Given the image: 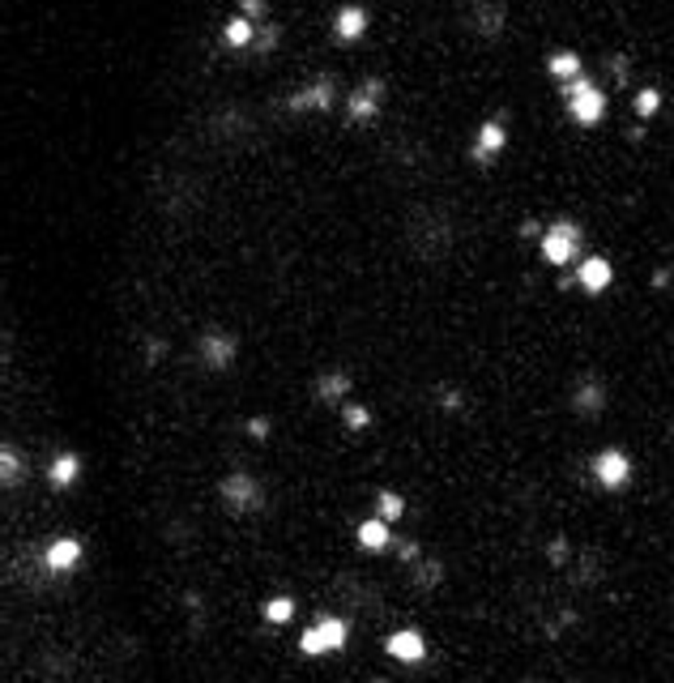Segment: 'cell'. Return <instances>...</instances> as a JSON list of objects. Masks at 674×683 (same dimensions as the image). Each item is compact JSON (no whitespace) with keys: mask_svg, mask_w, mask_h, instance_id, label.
<instances>
[{"mask_svg":"<svg viewBox=\"0 0 674 683\" xmlns=\"http://www.w3.org/2000/svg\"><path fill=\"white\" fill-rule=\"evenodd\" d=\"M559 98H563L568 116L577 120L580 129H594V124H602V116H606V95H602V86L589 81L585 73L572 78V81H563V86H559Z\"/></svg>","mask_w":674,"mask_h":683,"instance_id":"1","label":"cell"},{"mask_svg":"<svg viewBox=\"0 0 674 683\" xmlns=\"http://www.w3.org/2000/svg\"><path fill=\"white\" fill-rule=\"evenodd\" d=\"M350 641V628L342 615H316L308 628H304V637H299V654L304 658H325V654H342Z\"/></svg>","mask_w":674,"mask_h":683,"instance_id":"2","label":"cell"},{"mask_svg":"<svg viewBox=\"0 0 674 683\" xmlns=\"http://www.w3.org/2000/svg\"><path fill=\"white\" fill-rule=\"evenodd\" d=\"M580 244H585V231H580L572 218H555V222H551V227L538 235L542 261H546V265H559V270L577 261V256H580Z\"/></svg>","mask_w":674,"mask_h":683,"instance_id":"3","label":"cell"},{"mask_svg":"<svg viewBox=\"0 0 674 683\" xmlns=\"http://www.w3.org/2000/svg\"><path fill=\"white\" fill-rule=\"evenodd\" d=\"M594 479L602 491H623L628 483H632V457L623 449H602L594 457Z\"/></svg>","mask_w":674,"mask_h":683,"instance_id":"4","label":"cell"},{"mask_svg":"<svg viewBox=\"0 0 674 683\" xmlns=\"http://www.w3.org/2000/svg\"><path fill=\"white\" fill-rule=\"evenodd\" d=\"M218 491H222V500H227V508L231 512H256V508L265 504V491H261V483L252 479V474H227L222 483H218Z\"/></svg>","mask_w":674,"mask_h":683,"instance_id":"5","label":"cell"},{"mask_svg":"<svg viewBox=\"0 0 674 683\" xmlns=\"http://www.w3.org/2000/svg\"><path fill=\"white\" fill-rule=\"evenodd\" d=\"M196 354H201V363L210 371H227L235 363V354H239V342L227 329H210L196 337Z\"/></svg>","mask_w":674,"mask_h":683,"instance_id":"6","label":"cell"},{"mask_svg":"<svg viewBox=\"0 0 674 683\" xmlns=\"http://www.w3.org/2000/svg\"><path fill=\"white\" fill-rule=\"evenodd\" d=\"M380 103H385V78H363V86H354L346 95V116L354 124L380 116Z\"/></svg>","mask_w":674,"mask_h":683,"instance_id":"7","label":"cell"},{"mask_svg":"<svg viewBox=\"0 0 674 683\" xmlns=\"http://www.w3.org/2000/svg\"><path fill=\"white\" fill-rule=\"evenodd\" d=\"M287 107L295 112V116H308V112H329V107H337V86H333V78H316L312 86L295 90V95L287 98Z\"/></svg>","mask_w":674,"mask_h":683,"instance_id":"8","label":"cell"},{"mask_svg":"<svg viewBox=\"0 0 674 683\" xmlns=\"http://www.w3.org/2000/svg\"><path fill=\"white\" fill-rule=\"evenodd\" d=\"M508 21V0H474L470 4V30L478 39H500Z\"/></svg>","mask_w":674,"mask_h":683,"instance_id":"9","label":"cell"},{"mask_svg":"<svg viewBox=\"0 0 674 683\" xmlns=\"http://www.w3.org/2000/svg\"><path fill=\"white\" fill-rule=\"evenodd\" d=\"M385 649H388L393 662H405V666H419L427 658V641H423L419 628H397V632H388Z\"/></svg>","mask_w":674,"mask_h":683,"instance_id":"10","label":"cell"},{"mask_svg":"<svg viewBox=\"0 0 674 683\" xmlns=\"http://www.w3.org/2000/svg\"><path fill=\"white\" fill-rule=\"evenodd\" d=\"M572 278H577V287H580L585 295H602L606 287H611V282H615V265H611L606 256H585Z\"/></svg>","mask_w":674,"mask_h":683,"instance_id":"11","label":"cell"},{"mask_svg":"<svg viewBox=\"0 0 674 683\" xmlns=\"http://www.w3.org/2000/svg\"><path fill=\"white\" fill-rule=\"evenodd\" d=\"M367 26H371V13H367L363 4H342V9L333 13V39L359 43L367 35Z\"/></svg>","mask_w":674,"mask_h":683,"instance_id":"12","label":"cell"},{"mask_svg":"<svg viewBox=\"0 0 674 683\" xmlns=\"http://www.w3.org/2000/svg\"><path fill=\"white\" fill-rule=\"evenodd\" d=\"M503 146H508V129H503V120H487L478 129V137H474V146H470V158L478 162V167H487L495 154H503Z\"/></svg>","mask_w":674,"mask_h":683,"instance_id":"13","label":"cell"},{"mask_svg":"<svg viewBox=\"0 0 674 683\" xmlns=\"http://www.w3.org/2000/svg\"><path fill=\"white\" fill-rule=\"evenodd\" d=\"M81 564V543L78 538H52L47 543V551H43V568L47 572H73V568Z\"/></svg>","mask_w":674,"mask_h":683,"instance_id":"14","label":"cell"},{"mask_svg":"<svg viewBox=\"0 0 674 683\" xmlns=\"http://www.w3.org/2000/svg\"><path fill=\"white\" fill-rule=\"evenodd\" d=\"M354 538H359V546H363V551L380 555V551H388V546H393V526H388L385 517H367V521H359Z\"/></svg>","mask_w":674,"mask_h":683,"instance_id":"15","label":"cell"},{"mask_svg":"<svg viewBox=\"0 0 674 683\" xmlns=\"http://www.w3.org/2000/svg\"><path fill=\"white\" fill-rule=\"evenodd\" d=\"M312 389H316V402H325V406H346L350 376L346 371H320Z\"/></svg>","mask_w":674,"mask_h":683,"instance_id":"16","label":"cell"},{"mask_svg":"<svg viewBox=\"0 0 674 683\" xmlns=\"http://www.w3.org/2000/svg\"><path fill=\"white\" fill-rule=\"evenodd\" d=\"M78 479H81V457H78V453H69V449L56 453V457H52V466H47V483H52L56 491H69Z\"/></svg>","mask_w":674,"mask_h":683,"instance_id":"17","label":"cell"},{"mask_svg":"<svg viewBox=\"0 0 674 683\" xmlns=\"http://www.w3.org/2000/svg\"><path fill=\"white\" fill-rule=\"evenodd\" d=\"M256 43V21H248L244 13H235L227 26H222V47H231V52H244Z\"/></svg>","mask_w":674,"mask_h":683,"instance_id":"18","label":"cell"},{"mask_svg":"<svg viewBox=\"0 0 674 683\" xmlns=\"http://www.w3.org/2000/svg\"><path fill=\"white\" fill-rule=\"evenodd\" d=\"M572 406H577V414L594 419L597 410L606 406V389H602V380H585V385L577 389V397H572Z\"/></svg>","mask_w":674,"mask_h":683,"instance_id":"19","label":"cell"},{"mask_svg":"<svg viewBox=\"0 0 674 683\" xmlns=\"http://www.w3.org/2000/svg\"><path fill=\"white\" fill-rule=\"evenodd\" d=\"M21 479H26V457H21L13 445H4V449H0V483H4V487H18Z\"/></svg>","mask_w":674,"mask_h":683,"instance_id":"20","label":"cell"},{"mask_svg":"<svg viewBox=\"0 0 674 683\" xmlns=\"http://www.w3.org/2000/svg\"><path fill=\"white\" fill-rule=\"evenodd\" d=\"M546 73L563 86V81H572V78H580L585 73V64H580V56L577 52H555V56L546 60Z\"/></svg>","mask_w":674,"mask_h":683,"instance_id":"21","label":"cell"},{"mask_svg":"<svg viewBox=\"0 0 674 683\" xmlns=\"http://www.w3.org/2000/svg\"><path fill=\"white\" fill-rule=\"evenodd\" d=\"M261 615H265L270 624H290V620H295V598H290V594H278V598H270V603L261 606Z\"/></svg>","mask_w":674,"mask_h":683,"instance_id":"22","label":"cell"},{"mask_svg":"<svg viewBox=\"0 0 674 683\" xmlns=\"http://www.w3.org/2000/svg\"><path fill=\"white\" fill-rule=\"evenodd\" d=\"M444 581V564L440 560H419L414 564V586L419 589H436Z\"/></svg>","mask_w":674,"mask_h":683,"instance_id":"23","label":"cell"},{"mask_svg":"<svg viewBox=\"0 0 674 683\" xmlns=\"http://www.w3.org/2000/svg\"><path fill=\"white\" fill-rule=\"evenodd\" d=\"M402 512H405V500L397 491H380V496H376V517H385L388 526L402 521Z\"/></svg>","mask_w":674,"mask_h":683,"instance_id":"24","label":"cell"},{"mask_svg":"<svg viewBox=\"0 0 674 683\" xmlns=\"http://www.w3.org/2000/svg\"><path fill=\"white\" fill-rule=\"evenodd\" d=\"M278 43H282V26H278V21H261V26H256V43H252V47H256L261 56H270V52H278Z\"/></svg>","mask_w":674,"mask_h":683,"instance_id":"25","label":"cell"},{"mask_svg":"<svg viewBox=\"0 0 674 683\" xmlns=\"http://www.w3.org/2000/svg\"><path fill=\"white\" fill-rule=\"evenodd\" d=\"M657 107H662V95H657L653 86H645V90H636V116H657Z\"/></svg>","mask_w":674,"mask_h":683,"instance_id":"26","label":"cell"},{"mask_svg":"<svg viewBox=\"0 0 674 683\" xmlns=\"http://www.w3.org/2000/svg\"><path fill=\"white\" fill-rule=\"evenodd\" d=\"M342 419H346L350 431H359V428H367V423H371V410L359 406V402H346V406H342Z\"/></svg>","mask_w":674,"mask_h":683,"instance_id":"27","label":"cell"},{"mask_svg":"<svg viewBox=\"0 0 674 683\" xmlns=\"http://www.w3.org/2000/svg\"><path fill=\"white\" fill-rule=\"evenodd\" d=\"M239 13L261 26V21H265V13H270V0H239Z\"/></svg>","mask_w":674,"mask_h":683,"instance_id":"28","label":"cell"},{"mask_svg":"<svg viewBox=\"0 0 674 683\" xmlns=\"http://www.w3.org/2000/svg\"><path fill=\"white\" fill-rule=\"evenodd\" d=\"M397 555H402L405 564H419L423 555H419V543L414 538H397Z\"/></svg>","mask_w":674,"mask_h":683,"instance_id":"29","label":"cell"},{"mask_svg":"<svg viewBox=\"0 0 674 683\" xmlns=\"http://www.w3.org/2000/svg\"><path fill=\"white\" fill-rule=\"evenodd\" d=\"M248 436L252 440H265L270 436V419H248Z\"/></svg>","mask_w":674,"mask_h":683,"instance_id":"30","label":"cell"},{"mask_svg":"<svg viewBox=\"0 0 674 683\" xmlns=\"http://www.w3.org/2000/svg\"><path fill=\"white\" fill-rule=\"evenodd\" d=\"M551 564H563V543H551Z\"/></svg>","mask_w":674,"mask_h":683,"instance_id":"31","label":"cell"},{"mask_svg":"<svg viewBox=\"0 0 674 683\" xmlns=\"http://www.w3.org/2000/svg\"><path fill=\"white\" fill-rule=\"evenodd\" d=\"M371 683H388V679H371Z\"/></svg>","mask_w":674,"mask_h":683,"instance_id":"32","label":"cell"}]
</instances>
